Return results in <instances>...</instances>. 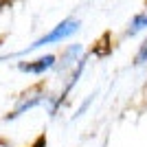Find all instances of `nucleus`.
Instances as JSON below:
<instances>
[{
  "mask_svg": "<svg viewBox=\"0 0 147 147\" xmlns=\"http://www.w3.org/2000/svg\"><path fill=\"white\" fill-rule=\"evenodd\" d=\"M145 29H147V7L143 9L141 13H136L134 18L129 20L127 29H125V37H134V35H138V33L145 31Z\"/></svg>",
  "mask_w": 147,
  "mask_h": 147,
  "instance_id": "obj_6",
  "label": "nucleus"
},
{
  "mask_svg": "<svg viewBox=\"0 0 147 147\" xmlns=\"http://www.w3.org/2000/svg\"><path fill=\"white\" fill-rule=\"evenodd\" d=\"M86 61H88V57H81V59H79V64H75L73 73H70V79L66 81V88H64V90H61V94L57 97V99L61 101V103H64V99L68 97V92H70L75 86H77V81L81 79V75H84V68H86Z\"/></svg>",
  "mask_w": 147,
  "mask_h": 147,
  "instance_id": "obj_5",
  "label": "nucleus"
},
{
  "mask_svg": "<svg viewBox=\"0 0 147 147\" xmlns=\"http://www.w3.org/2000/svg\"><path fill=\"white\" fill-rule=\"evenodd\" d=\"M31 147H46V136H37V141L33 143Z\"/></svg>",
  "mask_w": 147,
  "mask_h": 147,
  "instance_id": "obj_9",
  "label": "nucleus"
},
{
  "mask_svg": "<svg viewBox=\"0 0 147 147\" xmlns=\"http://www.w3.org/2000/svg\"><path fill=\"white\" fill-rule=\"evenodd\" d=\"M57 64V57L55 55H42L37 57V59L33 61H18V70L20 73H29V75H44L49 73V70H53Z\"/></svg>",
  "mask_w": 147,
  "mask_h": 147,
  "instance_id": "obj_2",
  "label": "nucleus"
},
{
  "mask_svg": "<svg viewBox=\"0 0 147 147\" xmlns=\"http://www.w3.org/2000/svg\"><path fill=\"white\" fill-rule=\"evenodd\" d=\"M44 103V94H37V97H22V101H20V105L16 108L13 112H9L5 117V121H16V119H20L22 114H26V112H31L33 108H37V105Z\"/></svg>",
  "mask_w": 147,
  "mask_h": 147,
  "instance_id": "obj_3",
  "label": "nucleus"
},
{
  "mask_svg": "<svg viewBox=\"0 0 147 147\" xmlns=\"http://www.w3.org/2000/svg\"><path fill=\"white\" fill-rule=\"evenodd\" d=\"M94 97H97V92H92L90 97H86V101H84V103H81L79 108H77V112L73 114V121H75V119H79V117H84V114H86V110L90 108V103H92V99H94Z\"/></svg>",
  "mask_w": 147,
  "mask_h": 147,
  "instance_id": "obj_7",
  "label": "nucleus"
},
{
  "mask_svg": "<svg viewBox=\"0 0 147 147\" xmlns=\"http://www.w3.org/2000/svg\"><path fill=\"white\" fill-rule=\"evenodd\" d=\"M84 53V46L81 44H70L64 53H61V57H57V64H55V70H68L70 66H75L77 61H79V55Z\"/></svg>",
  "mask_w": 147,
  "mask_h": 147,
  "instance_id": "obj_4",
  "label": "nucleus"
},
{
  "mask_svg": "<svg viewBox=\"0 0 147 147\" xmlns=\"http://www.w3.org/2000/svg\"><path fill=\"white\" fill-rule=\"evenodd\" d=\"M134 64H136V66L147 64V40L141 44V49H138V53H136V57H134Z\"/></svg>",
  "mask_w": 147,
  "mask_h": 147,
  "instance_id": "obj_8",
  "label": "nucleus"
},
{
  "mask_svg": "<svg viewBox=\"0 0 147 147\" xmlns=\"http://www.w3.org/2000/svg\"><path fill=\"white\" fill-rule=\"evenodd\" d=\"M79 29H81V20H77V18H66V20H61L59 24L53 26L46 35L37 37L31 46L18 51V53H13V55L0 57V61H5V59H16V57H24V55H29V53H33V51H40V49H44V46H51V44H61V42H66V40H70L73 35H77V33H79Z\"/></svg>",
  "mask_w": 147,
  "mask_h": 147,
  "instance_id": "obj_1",
  "label": "nucleus"
}]
</instances>
